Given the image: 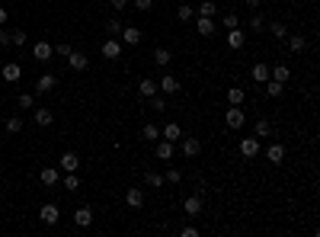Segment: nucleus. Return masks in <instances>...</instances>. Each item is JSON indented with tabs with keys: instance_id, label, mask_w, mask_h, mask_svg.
I'll use <instances>...</instances> for the list:
<instances>
[{
	"instance_id": "obj_1",
	"label": "nucleus",
	"mask_w": 320,
	"mask_h": 237,
	"mask_svg": "<svg viewBox=\"0 0 320 237\" xmlns=\"http://www.w3.org/2000/svg\"><path fill=\"white\" fill-rule=\"evenodd\" d=\"M240 154H243L247 160L260 157V154H263V144H260V138H256V135H250V138H240Z\"/></svg>"
},
{
	"instance_id": "obj_2",
	"label": "nucleus",
	"mask_w": 320,
	"mask_h": 237,
	"mask_svg": "<svg viewBox=\"0 0 320 237\" xmlns=\"http://www.w3.org/2000/svg\"><path fill=\"white\" fill-rule=\"evenodd\" d=\"M243 122H247V112H243L240 106H230V109L224 112V125L234 128V132H237V128H243Z\"/></svg>"
},
{
	"instance_id": "obj_3",
	"label": "nucleus",
	"mask_w": 320,
	"mask_h": 237,
	"mask_svg": "<svg viewBox=\"0 0 320 237\" xmlns=\"http://www.w3.org/2000/svg\"><path fill=\"white\" fill-rule=\"evenodd\" d=\"M58 167H61L64 173H77V167H80V157H77L74 151H64V154L58 157Z\"/></svg>"
},
{
	"instance_id": "obj_4",
	"label": "nucleus",
	"mask_w": 320,
	"mask_h": 237,
	"mask_svg": "<svg viewBox=\"0 0 320 237\" xmlns=\"http://www.w3.org/2000/svg\"><path fill=\"white\" fill-rule=\"evenodd\" d=\"M119 36H122V42H125V45H141L144 32H141L138 26H122V32H119Z\"/></svg>"
},
{
	"instance_id": "obj_5",
	"label": "nucleus",
	"mask_w": 320,
	"mask_h": 237,
	"mask_svg": "<svg viewBox=\"0 0 320 237\" xmlns=\"http://www.w3.org/2000/svg\"><path fill=\"white\" fill-rule=\"evenodd\" d=\"M183 212H186L189 218H199V215H202V195H199V192L189 195V199L183 202Z\"/></svg>"
},
{
	"instance_id": "obj_6",
	"label": "nucleus",
	"mask_w": 320,
	"mask_h": 237,
	"mask_svg": "<svg viewBox=\"0 0 320 237\" xmlns=\"http://www.w3.org/2000/svg\"><path fill=\"white\" fill-rule=\"evenodd\" d=\"M51 55H54V45H51V42H45V39L32 45V58H36V61H48Z\"/></svg>"
},
{
	"instance_id": "obj_7",
	"label": "nucleus",
	"mask_w": 320,
	"mask_h": 237,
	"mask_svg": "<svg viewBox=\"0 0 320 237\" xmlns=\"http://www.w3.org/2000/svg\"><path fill=\"white\" fill-rule=\"evenodd\" d=\"M228 45H230L234 51H240L243 45H247V32H243L240 26H237V29H228Z\"/></svg>"
},
{
	"instance_id": "obj_8",
	"label": "nucleus",
	"mask_w": 320,
	"mask_h": 237,
	"mask_svg": "<svg viewBox=\"0 0 320 237\" xmlns=\"http://www.w3.org/2000/svg\"><path fill=\"white\" fill-rule=\"evenodd\" d=\"M103 58H109V61L122 58V42H119V39H106V42H103Z\"/></svg>"
},
{
	"instance_id": "obj_9",
	"label": "nucleus",
	"mask_w": 320,
	"mask_h": 237,
	"mask_svg": "<svg viewBox=\"0 0 320 237\" xmlns=\"http://www.w3.org/2000/svg\"><path fill=\"white\" fill-rule=\"evenodd\" d=\"M266 160L278 167V164L285 160V144H278V141H275V144H269V147H266Z\"/></svg>"
},
{
	"instance_id": "obj_10",
	"label": "nucleus",
	"mask_w": 320,
	"mask_h": 237,
	"mask_svg": "<svg viewBox=\"0 0 320 237\" xmlns=\"http://www.w3.org/2000/svg\"><path fill=\"white\" fill-rule=\"evenodd\" d=\"M157 90H163V93H170V96H173V93H180V80H176L173 74H163L160 84H157Z\"/></svg>"
},
{
	"instance_id": "obj_11",
	"label": "nucleus",
	"mask_w": 320,
	"mask_h": 237,
	"mask_svg": "<svg viewBox=\"0 0 320 237\" xmlns=\"http://www.w3.org/2000/svg\"><path fill=\"white\" fill-rule=\"evenodd\" d=\"M74 225H77V228H90L93 225V212L87 205H80L77 212H74Z\"/></svg>"
},
{
	"instance_id": "obj_12",
	"label": "nucleus",
	"mask_w": 320,
	"mask_h": 237,
	"mask_svg": "<svg viewBox=\"0 0 320 237\" xmlns=\"http://www.w3.org/2000/svg\"><path fill=\"white\" fill-rule=\"evenodd\" d=\"M157 160H173V141H167V138H157Z\"/></svg>"
},
{
	"instance_id": "obj_13",
	"label": "nucleus",
	"mask_w": 320,
	"mask_h": 237,
	"mask_svg": "<svg viewBox=\"0 0 320 237\" xmlns=\"http://www.w3.org/2000/svg\"><path fill=\"white\" fill-rule=\"evenodd\" d=\"M39 180H42L45 186H58V183H61V173H58V167H42Z\"/></svg>"
},
{
	"instance_id": "obj_14",
	"label": "nucleus",
	"mask_w": 320,
	"mask_h": 237,
	"mask_svg": "<svg viewBox=\"0 0 320 237\" xmlns=\"http://www.w3.org/2000/svg\"><path fill=\"white\" fill-rule=\"evenodd\" d=\"M54 84H58V77H54V74H42V77L36 80V93H51Z\"/></svg>"
},
{
	"instance_id": "obj_15",
	"label": "nucleus",
	"mask_w": 320,
	"mask_h": 237,
	"mask_svg": "<svg viewBox=\"0 0 320 237\" xmlns=\"http://www.w3.org/2000/svg\"><path fill=\"white\" fill-rule=\"evenodd\" d=\"M42 221L45 225H58V218H61V212H58V205H54V202H48V205H42Z\"/></svg>"
},
{
	"instance_id": "obj_16",
	"label": "nucleus",
	"mask_w": 320,
	"mask_h": 237,
	"mask_svg": "<svg viewBox=\"0 0 320 237\" xmlns=\"http://www.w3.org/2000/svg\"><path fill=\"white\" fill-rule=\"evenodd\" d=\"M19 77H23V67H19L16 61H10V64H3V80H6V84H16Z\"/></svg>"
},
{
	"instance_id": "obj_17",
	"label": "nucleus",
	"mask_w": 320,
	"mask_h": 237,
	"mask_svg": "<svg viewBox=\"0 0 320 237\" xmlns=\"http://www.w3.org/2000/svg\"><path fill=\"white\" fill-rule=\"evenodd\" d=\"M250 77H253V84H266V80H269V64H266V61H260V64H253V71H250Z\"/></svg>"
},
{
	"instance_id": "obj_18",
	"label": "nucleus",
	"mask_w": 320,
	"mask_h": 237,
	"mask_svg": "<svg viewBox=\"0 0 320 237\" xmlns=\"http://www.w3.org/2000/svg\"><path fill=\"white\" fill-rule=\"evenodd\" d=\"M160 138H167V141H173V144H176V141L183 138V128L176 125V122H170V125H163V128H160Z\"/></svg>"
},
{
	"instance_id": "obj_19",
	"label": "nucleus",
	"mask_w": 320,
	"mask_h": 237,
	"mask_svg": "<svg viewBox=\"0 0 320 237\" xmlns=\"http://www.w3.org/2000/svg\"><path fill=\"white\" fill-rule=\"evenodd\" d=\"M67 64H71L74 71H87V67H90V58L80 55V51H71V55H67Z\"/></svg>"
},
{
	"instance_id": "obj_20",
	"label": "nucleus",
	"mask_w": 320,
	"mask_h": 237,
	"mask_svg": "<svg viewBox=\"0 0 320 237\" xmlns=\"http://www.w3.org/2000/svg\"><path fill=\"white\" fill-rule=\"evenodd\" d=\"M263 90H266V96L269 99H278V96H282V93H285V84H278V80H266V84H263Z\"/></svg>"
},
{
	"instance_id": "obj_21",
	"label": "nucleus",
	"mask_w": 320,
	"mask_h": 237,
	"mask_svg": "<svg viewBox=\"0 0 320 237\" xmlns=\"http://www.w3.org/2000/svg\"><path fill=\"white\" fill-rule=\"evenodd\" d=\"M125 202H128V208H141L144 205V189H128Z\"/></svg>"
},
{
	"instance_id": "obj_22",
	"label": "nucleus",
	"mask_w": 320,
	"mask_h": 237,
	"mask_svg": "<svg viewBox=\"0 0 320 237\" xmlns=\"http://www.w3.org/2000/svg\"><path fill=\"white\" fill-rule=\"evenodd\" d=\"M199 151H202L199 138H183V154H186V157H199Z\"/></svg>"
},
{
	"instance_id": "obj_23",
	"label": "nucleus",
	"mask_w": 320,
	"mask_h": 237,
	"mask_svg": "<svg viewBox=\"0 0 320 237\" xmlns=\"http://www.w3.org/2000/svg\"><path fill=\"white\" fill-rule=\"evenodd\" d=\"M269 77H272V80H278V84H288V77H291L288 64H275V67H269Z\"/></svg>"
},
{
	"instance_id": "obj_24",
	"label": "nucleus",
	"mask_w": 320,
	"mask_h": 237,
	"mask_svg": "<svg viewBox=\"0 0 320 237\" xmlns=\"http://www.w3.org/2000/svg\"><path fill=\"white\" fill-rule=\"evenodd\" d=\"M138 93H141L144 99H151L154 93H157V80H154V77H144V80L138 84Z\"/></svg>"
},
{
	"instance_id": "obj_25",
	"label": "nucleus",
	"mask_w": 320,
	"mask_h": 237,
	"mask_svg": "<svg viewBox=\"0 0 320 237\" xmlns=\"http://www.w3.org/2000/svg\"><path fill=\"white\" fill-rule=\"evenodd\" d=\"M253 135H256V138H269V135H272V122L269 119H256Z\"/></svg>"
},
{
	"instance_id": "obj_26",
	"label": "nucleus",
	"mask_w": 320,
	"mask_h": 237,
	"mask_svg": "<svg viewBox=\"0 0 320 237\" xmlns=\"http://www.w3.org/2000/svg\"><path fill=\"white\" fill-rule=\"evenodd\" d=\"M199 36H215V19L212 16H199Z\"/></svg>"
},
{
	"instance_id": "obj_27",
	"label": "nucleus",
	"mask_w": 320,
	"mask_h": 237,
	"mask_svg": "<svg viewBox=\"0 0 320 237\" xmlns=\"http://www.w3.org/2000/svg\"><path fill=\"white\" fill-rule=\"evenodd\" d=\"M250 29H253V32L266 29V16H263V10H253V16H250Z\"/></svg>"
},
{
	"instance_id": "obj_28",
	"label": "nucleus",
	"mask_w": 320,
	"mask_h": 237,
	"mask_svg": "<svg viewBox=\"0 0 320 237\" xmlns=\"http://www.w3.org/2000/svg\"><path fill=\"white\" fill-rule=\"evenodd\" d=\"M288 48L295 51V55H301V51L308 48V39L304 36H288Z\"/></svg>"
},
{
	"instance_id": "obj_29",
	"label": "nucleus",
	"mask_w": 320,
	"mask_h": 237,
	"mask_svg": "<svg viewBox=\"0 0 320 237\" xmlns=\"http://www.w3.org/2000/svg\"><path fill=\"white\" fill-rule=\"evenodd\" d=\"M170 61H173V55H170V48H154V64L167 67Z\"/></svg>"
},
{
	"instance_id": "obj_30",
	"label": "nucleus",
	"mask_w": 320,
	"mask_h": 237,
	"mask_svg": "<svg viewBox=\"0 0 320 237\" xmlns=\"http://www.w3.org/2000/svg\"><path fill=\"white\" fill-rule=\"evenodd\" d=\"M243 96H247V90H240V87H230V90H228V103L230 106H240Z\"/></svg>"
},
{
	"instance_id": "obj_31",
	"label": "nucleus",
	"mask_w": 320,
	"mask_h": 237,
	"mask_svg": "<svg viewBox=\"0 0 320 237\" xmlns=\"http://www.w3.org/2000/svg\"><path fill=\"white\" fill-rule=\"evenodd\" d=\"M32 119H36V125H51V122H54V112H48V109H36V116H32Z\"/></svg>"
},
{
	"instance_id": "obj_32",
	"label": "nucleus",
	"mask_w": 320,
	"mask_h": 237,
	"mask_svg": "<svg viewBox=\"0 0 320 237\" xmlns=\"http://www.w3.org/2000/svg\"><path fill=\"white\" fill-rule=\"evenodd\" d=\"M199 16H218V6H215V0H202L199 3Z\"/></svg>"
},
{
	"instance_id": "obj_33",
	"label": "nucleus",
	"mask_w": 320,
	"mask_h": 237,
	"mask_svg": "<svg viewBox=\"0 0 320 237\" xmlns=\"http://www.w3.org/2000/svg\"><path fill=\"white\" fill-rule=\"evenodd\" d=\"M176 16H180L183 23H189V19L195 16V6H189V3H180V6H176Z\"/></svg>"
},
{
	"instance_id": "obj_34",
	"label": "nucleus",
	"mask_w": 320,
	"mask_h": 237,
	"mask_svg": "<svg viewBox=\"0 0 320 237\" xmlns=\"http://www.w3.org/2000/svg\"><path fill=\"white\" fill-rule=\"evenodd\" d=\"M61 186H64L67 192H77V189H80V180H77V173H67V177L61 180Z\"/></svg>"
},
{
	"instance_id": "obj_35",
	"label": "nucleus",
	"mask_w": 320,
	"mask_h": 237,
	"mask_svg": "<svg viewBox=\"0 0 320 237\" xmlns=\"http://www.w3.org/2000/svg\"><path fill=\"white\" fill-rule=\"evenodd\" d=\"M147 186H151V189H163V173L147 170Z\"/></svg>"
},
{
	"instance_id": "obj_36",
	"label": "nucleus",
	"mask_w": 320,
	"mask_h": 237,
	"mask_svg": "<svg viewBox=\"0 0 320 237\" xmlns=\"http://www.w3.org/2000/svg\"><path fill=\"white\" fill-rule=\"evenodd\" d=\"M163 183H173V186H180V183H183V173L176 170V167H170V170L163 173Z\"/></svg>"
},
{
	"instance_id": "obj_37",
	"label": "nucleus",
	"mask_w": 320,
	"mask_h": 237,
	"mask_svg": "<svg viewBox=\"0 0 320 237\" xmlns=\"http://www.w3.org/2000/svg\"><path fill=\"white\" fill-rule=\"evenodd\" d=\"M6 132H10V135L23 132V119H19V116H10V119H6Z\"/></svg>"
},
{
	"instance_id": "obj_38",
	"label": "nucleus",
	"mask_w": 320,
	"mask_h": 237,
	"mask_svg": "<svg viewBox=\"0 0 320 237\" xmlns=\"http://www.w3.org/2000/svg\"><path fill=\"white\" fill-rule=\"evenodd\" d=\"M221 26H224V29H237V26H240V19H237V13H224Z\"/></svg>"
},
{
	"instance_id": "obj_39",
	"label": "nucleus",
	"mask_w": 320,
	"mask_h": 237,
	"mask_svg": "<svg viewBox=\"0 0 320 237\" xmlns=\"http://www.w3.org/2000/svg\"><path fill=\"white\" fill-rule=\"evenodd\" d=\"M272 36H275V42L288 39V29H285V23H272Z\"/></svg>"
},
{
	"instance_id": "obj_40",
	"label": "nucleus",
	"mask_w": 320,
	"mask_h": 237,
	"mask_svg": "<svg viewBox=\"0 0 320 237\" xmlns=\"http://www.w3.org/2000/svg\"><path fill=\"white\" fill-rule=\"evenodd\" d=\"M141 135H144V141H157L160 138V128L157 125H144V132H141Z\"/></svg>"
},
{
	"instance_id": "obj_41",
	"label": "nucleus",
	"mask_w": 320,
	"mask_h": 237,
	"mask_svg": "<svg viewBox=\"0 0 320 237\" xmlns=\"http://www.w3.org/2000/svg\"><path fill=\"white\" fill-rule=\"evenodd\" d=\"M36 106V96L32 93H19V109H32Z\"/></svg>"
},
{
	"instance_id": "obj_42",
	"label": "nucleus",
	"mask_w": 320,
	"mask_h": 237,
	"mask_svg": "<svg viewBox=\"0 0 320 237\" xmlns=\"http://www.w3.org/2000/svg\"><path fill=\"white\" fill-rule=\"evenodd\" d=\"M10 45H19V48H23V45H26V32H23V29H13Z\"/></svg>"
},
{
	"instance_id": "obj_43",
	"label": "nucleus",
	"mask_w": 320,
	"mask_h": 237,
	"mask_svg": "<svg viewBox=\"0 0 320 237\" xmlns=\"http://www.w3.org/2000/svg\"><path fill=\"white\" fill-rule=\"evenodd\" d=\"M132 6H135L138 13H147V10L154 6V0H132Z\"/></svg>"
},
{
	"instance_id": "obj_44",
	"label": "nucleus",
	"mask_w": 320,
	"mask_h": 237,
	"mask_svg": "<svg viewBox=\"0 0 320 237\" xmlns=\"http://www.w3.org/2000/svg\"><path fill=\"white\" fill-rule=\"evenodd\" d=\"M151 106H154V112H163V109H167V99L154 93V96H151Z\"/></svg>"
},
{
	"instance_id": "obj_45",
	"label": "nucleus",
	"mask_w": 320,
	"mask_h": 237,
	"mask_svg": "<svg viewBox=\"0 0 320 237\" xmlns=\"http://www.w3.org/2000/svg\"><path fill=\"white\" fill-rule=\"evenodd\" d=\"M106 32H109V36H119V32H122V23H119V19H109V23H106Z\"/></svg>"
},
{
	"instance_id": "obj_46",
	"label": "nucleus",
	"mask_w": 320,
	"mask_h": 237,
	"mask_svg": "<svg viewBox=\"0 0 320 237\" xmlns=\"http://www.w3.org/2000/svg\"><path fill=\"white\" fill-rule=\"evenodd\" d=\"M54 51H58L61 58H67V55H71L74 48H71V45H67V42H58V45H54Z\"/></svg>"
},
{
	"instance_id": "obj_47",
	"label": "nucleus",
	"mask_w": 320,
	"mask_h": 237,
	"mask_svg": "<svg viewBox=\"0 0 320 237\" xmlns=\"http://www.w3.org/2000/svg\"><path fill=\"white\" fill-rule=\"evenodd\" d=\"M180 237H199V228H195V225H186L180 231Z\"/></svg>"
},
{
	"instance_id": "obj_48",
	"label": "nucleus",
	"mask_w": 320,
	"mask_h": 237,
	"mask_svg": "<svg viewBox=\"0 0 320 237\" xmlns=\"http://www.w3.org/2000/svg\"><path fill=\"white\" fill-rule=\"evenodd\" d=\"M10 36H13V29H6V26H0V45H10Z\"/></svg>"
},
{
	"instance_id": "obj_49",
	"label": "nucleus",
	"mask_w": 320,
	"mask_h": 237,
	"mask_svg": "<svg viewBox=\"0 0 320 237\" xmlns=\"http://www.w3.org/2000/svg\"><path fill=\"white\" fill-rule=\"evenodd\" d=\"M109 3H112V10H125V6L132 3V0H109Z\"/></svg>"
},
{
	"instance_id": "obj_50",
	"label": "nucleus",
	"mask_w": 320,
	"mask_h": 237,
	"mask_svg": "<svg viewBox=\"0 0 320 237\" xmlns=\"http://www.w3.org/2000/svg\"><path fill=\"white\" fill-rule=\"evenodd\" d=\"M260 3H263V0H247V6H250V10H260Z\"/></svg>"
},
{
	"instance_id": "obj_51",
	"label": "nucleus",
	"mask_w": 320,
	"mask_h": 237,
	"mask_svg": "<svg viewBox=\"0 0 320 237\" xmlns=\"http://www.w3.org/2000/svg\"><path fill=\"white\" fill-rule=\"evenodd\" d=\"M0 26H6V10L0 6Z\"/></svg>"
}]
</instances>
